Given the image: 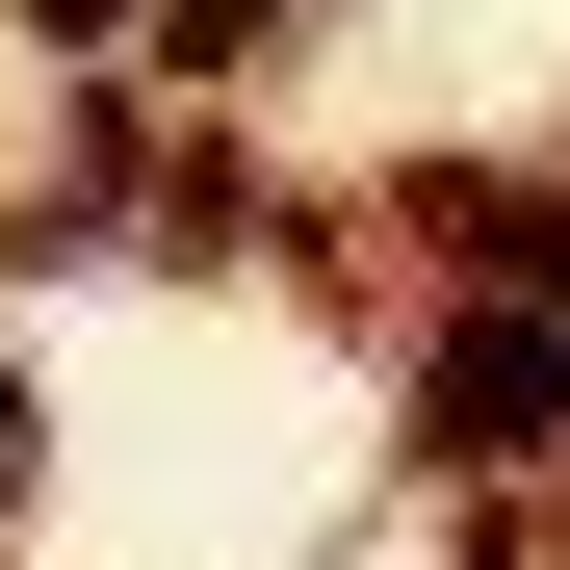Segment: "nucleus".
<instances>
[{"label": "nucleus", "instance_id": "nucleus-1", "mask_svg": "<svg viewBox=\"0 0 570 570\" xmlns=\"http://www.w3.org/2000/svg\"><path fill=\"white\" fill-rule=\"evenodd\" d=\"M544 415H570V312H519V337H466V363H441V441H466V466H519Z\"/></svg>", "mask_w": 570, "mask_h": 570}]
</instances>
